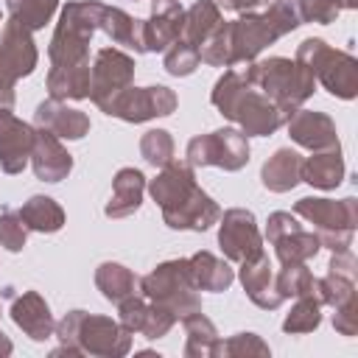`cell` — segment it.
I'll return each mask as SVG.
<instances>
[{"label": "cell", "instance_id": "4fadbf2b", "mask_svg": "<svg viewBox=\"0 0 358 358\" xmlns=\"http://www.w3.org/2000/svg\"><path fill=\"white\" fill-rule=\"evenodd\" d=\"M143 151L148 162H165L171 154V140L165 137V131H148V137L143 140Z\"/></svg>", "mask_w": 358, "mask_h": 358}, {"label": "cell", "instance_id": "5b68a950", "mask_svg": "<svg viewBox=\"0 0 358 358\" xmlns=\"http://www.w3.org/2000/svg\"><path fill=\"white\" fill-rule=\"evenodd\" d=\"M131 76V62L117 50H101L95 64V101L103 98V92L120 95V84H126Z\"/></svg>", "mask_w": 358, "mask_h": 358}, {"label": "cell", "instance_id": "9c48e42d", "mask_svg": "<svg viewBox=\"0 0 358 358\" xmlns=\"http://www.w3.org/2000/svg\"><path fill=\"white\" fill-rule=\"evenodd\" d=\"M20 218L28 221V227H34V229H59L62 227V210L50 199H42V196L31 199L25 204V210L20 213Z\"/></svg>", "mask_w": 358, "mask_h": 358}, {"label": "cell", "instance_id": "5bb4252c", "mask_svg": "<svg viewBox=\"0 0 358 358\" xmlns=\"http://www.w3.org/2000/svg\"><path fill=\"white\" fill-rule=\"evenodd\" d=\"M0 241H3L8 249H20V246H22L25 229L17 224L14 215H3V218H0Z\"/></svg>", "mask_w": 358, "mask_h": 358}, {"label": "cell", "instance_id": "8992f818", "mask_svg": "<svg viewBox=\"0 0 358 358\" xmlns=\"http://www.w3.org/2000/svg\"><path fill=\"white\" fill-rule=\"evenodd\" d=\"M34 168H36V176L39 179H48V182H56L62 179L67 171H70V157L56 145L53 137H39L36 140V159H34Z\"/></svg>", "mask_w": 358, "mask_h": 358}, {"label": "cell", "instance_id": "52a82bcc", "mask_svg": "<svg viewBox=\"0 0 358 358\" xmlns=\"http://www.w3.org/2000/svg\"><path fill=\"white\" fill-rule=\"evenodd\" d=\"M14 319L20 327H25L34 338H48L50 333V316H48V308L39 302V296L28 294L25 299H20L14 305Z\"/></svg>", "mask_w": 358, "mask_h": 358}, {"label": "cell", "instance_id": "8fae6325", "mask_svg": "<svg viewBox=\"0 0 358 358\" xmlns=\"http://www.w3.org/2000/svg\"><path fill=\"white\" fill-rule=\"evenodd\" d=\"M218 20V14H215V8L210 6V3H199L193 11H190V25H187V34L193 36V39H201L210 28H213V22Z\"/></svg>", "mask_w": 358, "mask_h": 358}, {"label": "cell", "instance_id": "7c38bea8", "mask_svg": "<svg viewBox=\"0 0 358 358\" xmlns=\"http://www.w3.org/2000/svg\"><path fill=\"white\" fill-rule=\"evenodd\" d=\"M196 62H199V53L193 50V48H187V45H179L173 53H168V59H165V67L173 73V76H185V73H190L193 67H196Z\"/></svg>", "mask_w": 358, "mask_h": 358}, {"label": "cell", "instance_id": "ba28073f", "mask_svg": "<svg viewBox=\"0 0 358 358\" xmlns=\"http://www.w3.org/2000/svg\"><path fill=\"white\" fill-rule=\"evenodd\" d=\"M140 190H143V176L137 171H120L117 182H115V199L106 207V213L109 215H126V213L137 210Z\"/></svg>", "mask_w": 358, "mask_h": 358}, {"label": "cell", "instance_id": "277c9868", "mask_svg": "<svg viewBox=\"0 0 358 358\" xmlns=\"http://www.w3.org/2000/svg\"><path fill=\"white\" fill-rule=\"evenodd\" d=\"M31 140H34V134L28 126L17 123L6 112L0 115V162L8 173H14L25 165V154H28Z\"/></svg>", "mask_w": 358, "mask_h": 358}, {"label": "cell", "instance_id": "7a4b0ae2", "mask_svg": "<svg viewBox=\"0 0 358 358\" xmlns=\"http://www.w3.org/2000/svg\"><path fill=\"white\" fill-rule=\"evenodd\" d=\"M246 143L235 131H215L207 140L190 143V159L193 162H218L224 168H241L246 162Z\"/></svg>", "mask_w": 358, "mask_h": 358}, {"label": "cell", "instance_id": "6da1fadb", "mask_svg": "<svg viewBox=\"0 0 358 358\" xmlns=\"http://www.w3.org/2000/svg\"><path fill=\"white\" fill-rule=\"evenodd\" d=\"M109 115H120L126 120H145L151 115H168L173 109V95L165 87H148L145 92H123L112 103L103 106Z\"/></svg>", "mask_w": 358, "mask_h": 358}, {"label": "cell", "instance_id": "9a60e30c", "mask_svg": "<svg viewBox=\"0 0 358 358\" xmlns=\"http://www.w3.org/2000/svg\"><path fill=\"white\" fill-rule=\"evenodd\" d=\"M227 8H243V6H255V3H260V0H221Z\"/></svg>", "mask_w": 358, "mask_h": 358}, {"label": "cell", "instance_id": "30bf717a", "mask_svg": "<svg viewBox=\"0 0 358 358\" xmlns=\"http://www.w3.org/2000/svg\"><path fill=\"white\" fill-rule=\"evenodd\" d=\"M8 6L17 14V20H22V25L39 28L56 8V0H8Z\"/></svg>", "mask_w": 358, "mask_h": 358}, {"label": "cell", "instance_id": "3957f363", "mask_svg": "<svg viewBox=\"0 0 358 358\" xmlns=\"http://www.w3.org/2000/svg\"><path fill=\"white\" fill-rule=\"evenodd\" d=\"M221 246L227 249L229 257H238V260H246L249 252L257 255V235L249 213H241V210L227 213L221 227Z\"/></svg>", "mask_w": 358, "mask_h": 358}]
</instances>
